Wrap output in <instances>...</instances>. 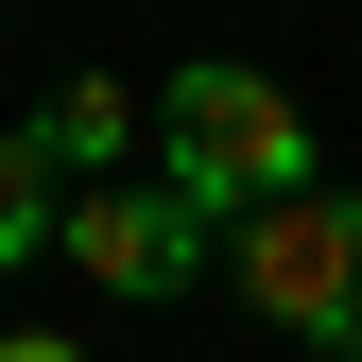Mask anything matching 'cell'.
Returning a JSON list of instances; mask_svg holds the SVG:
<instances>
[{
    "label": "cell",
    "mask_w": 362,
    "mask_h": 362,
    "mask_svg": "<svg viewBox=\"0 0 362 362\" xmlns=\"http://www.w3.org/2000/svg\"><path fill=\"white\" fill-rule=\"evenodd\" d=\"M156 173L190 190L207 224H259V207H293V190H328V139H310V104L276 69H173V104H156Z\"/></svg>",
    "instance_id": "cell-1"
},
{
    "label": "cell",
    "mask_w": 362,
    "mask_h": 362,
    "mask_svg": "<svg viewBox=\"0 0 362 362\" xmlns=\"http://www.w3.org/2000/svg\"><path fill=\"white\" fill-rule=\"evenodd\" d=\"M224 276H242V310H259L276 345L362 362V190H293V207L224 224Z\"/></svg>",
    "instance_id": "cell-2"
},
{
    "label": "cell",
    "mask_w": 362,
    "mask_h": 362,
    "mask_svg": "<svg viewBox=\"0 0 362 362\" xmlns=\"http://www.w3.org/2000/svg\"><path fill=\"white\" fill-rule=\"evenodd\" d=\"M52 259H69L104 310H173V293L224 259V224L173 190V173H121V190H69V242H52Z\"/></svg>",
    "instance_id": "cell-3"
},
{
    "label": "cell",
    "mask_w": 362,
    "mask_h": 362,
    "mask_svg": "<svg viewBox=\"0 0 362 362\" xmlns=\"http://www.w3.org/2000/svg\"><path fill=\"white\" fill-rule=\"evenodd\" d=\"M35 156H52L69 190H121V156H139V86H104V69H69L52 104H35Z\"/></svg>",
    "instance_id": "cell-4"
},
{
    "label": "cell",
    "mask_w": 362,
    "mask_h": 362,
    "mask_svg": "<svg viewBox=\"0 0 362 362\" xmlns=\"http://www.w3.org/2000/svg\"><path fill=\"white\" fill-rule=\"evenodd\" d=\"M52 242H69V173L35 156V121H0V276L52 259Z\"/></svg>",
    "instance_id": "cell-5"
},
{
    "label": "cell",
    "mask_w": 362,
    "mask_h": 362,
    "mask_svg": "<svg viewBox=\"0 0 362 362\" xmlns=\"http://www.w3.org/2000/svg\"><path fill=\"white\" fill-rule=\"evenodd\" d=\"M0 362H86V345H52V328H0Z\"/></svg>",
    "instance_id": "cell-6"
}]
</instances>
